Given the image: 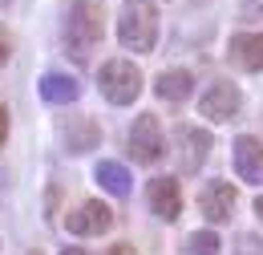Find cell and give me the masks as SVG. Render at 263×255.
I'll use <instances>...</instances> for the list:
<instances>
[{
    "instance_id": "cell-1",
    "label": "cell",
    "mask_w": 263,
    "mask_h": 255,
    "mask_svg": "<svg viewBox=\"0 0 263 255\" xmlns=\"http://www.w3.org/2000/svg\"><path fill=\"white\" fill-rule=\"evenodd\" d=\"M105 4L101 0H69L65 25H61V41H65L69 61H77L81 69L89 65V57L98 53V45L105 41Z\"/></svg>"
},
{
    "instance_id": "cell-2",
    "label": "cell",
    "mask_w": 263,
    "mask_h": 255,
    "mask_svg": "<svg viewBox=\"0 0 263 255\" xmlns=\"http://www.w3.org/2000/svg\"><path fill=\"white\" fill-rule=\"evenodd\" d=\"M162 32V12L158 0H126L118 12V41L130 53H154Z\"/></svg>"
},
{
    "instance_id": "cell-3",
    "label": "cell",
    "mask_w": 263,
    "mask_h": 255,
    "mask_svg": "<svg viewBox=\"0 0 263 255\" xmlns=\"http://www.w3.org/2000/svg\"><path fill=\"white\" fill-rule=\"evenodd\" d=\"M98 89L109 105H134V101L142 97V69L134 61L109 57V61L98 69Z\"/></svg>"
},
{
    "instance_id": "cell-4",
    "label": "cell",
    "mask_w": 263,
    "mask_h": 255,
    "mask_svg": "<svg viewBox=\"0 0 263 255\" xmlns=\"http://www.w3.org/2000/svg\"><path fill=\"white\" fill-rule=\"evenodd\" d=\"M126 146H130L134 162H162L166 158V134H162V122L154 114H138L130 122V134H126Z\"/></svg>"
},
{
    "instance_id": "cell-5",
    "label": "cell",
    "mask_w": 263,
    "mask_h": 255,
    "mask_svg": "<svg viewBox=\"0 0 263 255\" xmlns=\"http://www.w3.org/2000/svg\"><path fill=\"white\" fill-rule=\"evenodd\" d=\"M239 110H243V94L231 81H211L198 97V118L202 122H231Z\"/></svg>"
},
{
    "instance_id": "cell-6",
    "label": "cell",
    "mask_w": 263,
    "mask_h": 255,
    "mask_svg": "<svg viewBox=\"0 0 263 255\" xmlns=\"http://www.w3.org/2000/svg\"><path fill=\"white\" fill-rule=\"evenodd\" d=\"M109 227H114V211L101 203V198H89V203H81V207H73L65 219V231L69 235H77V239H98V235H109Z\"/></svg>"
},
{
    "instance_id": "cell-7",
    "label": "cell",
    "mask_w": 263,
    "mask_h": 255,
    "mask_svg": "<svg viewBox=\"0 0 263 255\" xmlns=\"http://www.w3.org/2000/svg\"><path fill=\"white\" fill-rule=\"evenodd\" d=\"M235 203H239V187H235V183H227V178L206 183V187H202V194H198V211H202V219H211V227L231 223Z\"/></svg>"
},
{
    "instance_id": "cell-8",
    "label": "cell",
    "mask_w": 263,
    "mask_h": 255,
    "mask_svg": "<svg viewBox=\"0 0 263 255\" xmlns=\"http://www.w3.org/2000/svg\"><path fill=\"white\" fill-rule=\"evenodd\" d=\"M174 146H178V170L198 174L202 162L211 158V134L202 126H178L174 130Z\"/></svg>"
},
{
    "instance_id": "cell-9",
    "label": "cell",
    "mask_w": 263,
    "mask_h": 255,
    "mask_svg": "<svg viewBox=\"0 0 263 255\" xmlns=\"http://www.w3.org/2000/svg\"><path fill=\"white\" fill-rule=\"evenodd\" d=\"M146 203H150V211H154L162 223H178V215H182V191H178V178H174V174L150 178V183H146Z\"/></svg>"
},
{
    "instance_id": "cell-10",
    "label": "cell",
    "mask_w": 263,
    "mask_h": 255,
    "mask_svg": "<svg viewBox=\"0 0 263 255\" xmlns=\"http://www.w3.org/2000/svg\"><path fill=\"white\" fill-rule=\"evenodd\" d=\"M57 138H61L65 154H93L101 146V126L93 118H61L57 122Z\"/></svg>"
},
{
    "instance_id": "cell-11",
    "label": "cell",
    "mask_w": 263,
    "mask_h": 255,
    "mask_svg": "<svg viewBox=\"0 0 263 255\" xmlns=\"http://www.w3.org/2000/svg\"><path fill=\"white\" fill-rule=\"evenodd\" d=\"M231 162H235V174H239L243 183H251V187H259V183H263V142H259V138H251V134L235 138Z\"/></svg>"
},
{
    "instance_id": "cell-12",
    "label": "cell",
    "mask_w": 263,
    "mask_h": 255,
    "mask_svg": "<svg viewBox=\"0 0 263 255\" xmlns=\"http://www.w3.org/2000/svg\"><path fill=\"white\" fill-rule=\"evenodd\" d=\"M227 61L243 73H259L263 69V32H235L227 45Z\"/></svg>"
},
{
    "instance_id": "cell-13",
    "label": "cell",
    "mask_w": 263,
    "mask_h": 255,
    "mask_svg": "<svg viewBox=\"0 0 263 255\" xmlns=\"http://www.w3.org/2000/svg\"><path fill=\"white\" fill-rule=\"evenodd\" d=\"M36 89H41V101H49V105H73L81 97V81L69 73H41Z\"/></svg>"
},
{
    "instance_id": "cell-14",
    "label": "cell",
    "mask_w": 263,
    "mask_h": 255,
    "mask_svg": "<svg viewBox=\"0 0 263 255\" xmlns=\"http://www.w3.org/2000/svg\"><path fill=\"white\" fill-rule=\"evenodd\" d=\"M93 178H98L101 191H109L114 198H130V191H134V174H130L126 162H114V158L98 162L93 166Z\"/></svg>"
},
{
    "instance_id": "cell-15",
    "label": "cell",
    "mask_w": 263,
    "mask_h": 255,
    "mask_svg": "<svg viewBox=\"0 0 263 255\" xmlns=\"http://www.w3.org/2000/svg\"><path fill=\"white\" fill-rule=\"evenodd\" d=\"M191 89H195V73L191 69H166V73L154 77V94L162 101H170V105H182L191 97Z\"/></svg>"
},
{
    "instance_id": "cell-16",
    "label": "cell",
    "mask_w": 263,
    "mask_h": 255,
    "mask_svg": "<svg viewBox=\"0 0 263 255\" xmlns=\"http://www.w3.org/2000/svg\"><path fill=\"white\" fill-rule=\"evenodd\" d=\"M219 251H223V243H219V235H215L211 227L191 231V239H186V255H219Z\"/></svg>"
},
{
    "instance_id": "cell-17",
    "label": "cell",
    "mask_w": 263,
    "mask_h": 255,
    "mask_svg": "<svg viewBox=\"0 0 263 255\" xmlns=\"http://www.w3.org/2000/svg\"><path fill=\"white\" fill-rule=\"evenodd\" d=\"M8 57H12V32L0 29V69L8 65Z\"/></svg>"
},
{
    "instance_id": "cell-18",
    "label": "cell",
    "mask_w": 263,
    "mask_h": 255,
    "mask_svg": "<svg viewBox=\"0 0 263 255\" xmlns=\"http://www.w3.org/2000/svg\"><path fill=\"white\" fill-rule=\"evenodd\" d=\"M235 247H239V255H259V239H255V235H239Z\"/></svg>"
},
{
    "instance_id": "cell-19",
    "label": "cell",
    "mask_w": 263,
    "mask_h": 255,
    "mask_svg": "<svg viewBox=\"0 0 263 255\" xmlns=\"http://www.w3.org/2000/svg\"><path fill=\"white\" fill-rule=\"evenodd\" d=\"M239 12L243 16H263V0H239Z\"/></svg>"
},
{
    "instance_id": "cell-20",
    "label": "cell",
    "mask_w": 263,
    "mask_h": 255,
    "mask_svg": "<svg viewBox=\"0 0 263 255\" xmlns=\"http://www.w3.org/2000/svg\"><path fill=\"white\" fill-rule=\"evenodd\" d=\"M8 142V105H0V150Z\"/></svg>"
},
{
    "instance_id": "cell-21",
    "label": "cell",
    "mask_w": 263,
    "mask_h": 255,
    "mask_svg": "<svg viewBox=\"0 0 263 255\" xmlns=\"http://www.w3.org/2000/svg\"><path fill=\"white\" fill-rule=\"evenodd\" d=\"M109 255H138V247H130V243H114Z\"/></svg>"
},
{
    "instance_id": "cell-22",
    "label": "cell",
    "mask_w": 263,
    "mask_h": 255,
    "mask_svg": "<svg viewBox=\"0 0 263 255\" xmlns=\"http://www.w3.org/2000/svg\"><path fill=\"white\" fill-rule=\"evenodd\" d=\"M61 255H93V251H85V247H61Z\"/></svg>"
},
{
    "instance_id": "cell-23",
    "label": "cell",
    "mask_w": 263,
    "mask_h": 255,
    "mask_svg": "<svg viewBox=\"0 0 263 255\" xmlns=\"http://www.w3.org/2000/svg\"><path fill=\"white\" fill-rule=\"evenodd\" d=\"M255 215H259V219H263V194H259V198H255Z\"/></svg>"
},
{
    "instance_id": "cell-24",
    "label": "cell",
    "mask_w": 263,
    "mask_h": 255,
    "mask_svg": "<svg viewBox=\"0 0 263 255\" xmlns=\"http://www.w3.org/2000/svg\"><path fill=\"white\" fill-rule=\"evenodd\" d=\"M29 255H41V251H29Z\"/></svg>"
}]
</instances>
